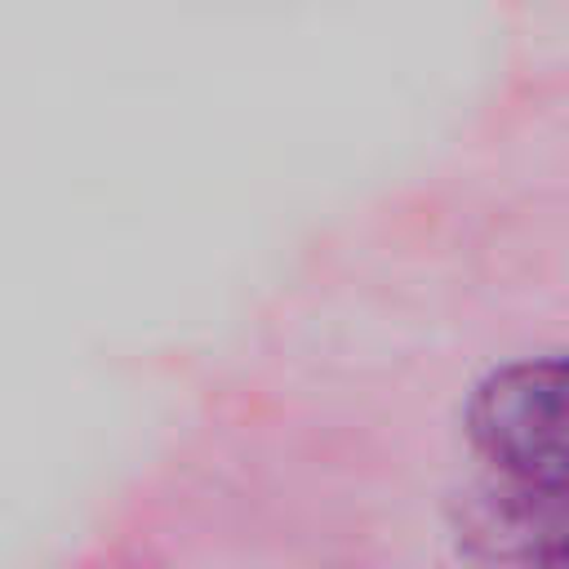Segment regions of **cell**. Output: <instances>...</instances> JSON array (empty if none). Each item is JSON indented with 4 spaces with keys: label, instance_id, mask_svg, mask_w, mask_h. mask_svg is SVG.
Returning a JSON list of instances; mask_svg holds the SVG:
<instances>
[{
    "label": "cell",
    "instance_id": "cell-1",
    "mask_svg": "<svg viewBox=\"0 0 569 569\" xmlns=\"http://www.w3.org/2000/svg\"><path fill=\"white\" fill-rule=\"evenodd\" d=\"M476 453L516 489L569 498V356L511 360L467 400Z\"/></svg>",
    "mask_w": 569,
    "mask_h": 569
},
{
    "label": "cell",
    "instance_id": "cell-2",
    "mask_svg": "<svg viewBox=\"0 0 569 569\" xmlns=\"http://www.w3.org/2000/svg\"><path fill=\"white\" fill-rule=\"evenodd\" d=\"M542 565H547V569H569V529L556 533V538H547V547H542Z\"/></svg>",
    "mask_w": 569,
    "mask_h": 569
}]
</instances>
